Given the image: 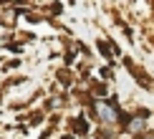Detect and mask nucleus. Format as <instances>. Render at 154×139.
Returning a JSON list of instances; mask_svg holds the SVG:
<instances>
[{"mask_svg":"<svg viewBox=\"0 0 154 139\" xmlns=\"http://www.w3.org/2000/svg\"><path fill=\"white\" fill-rule=\"evenodd\" d=\"M101 116H104V119H109V122H114V119H116V114L109 109V106H101Z\"/></svg>","mask_w":154,"mask_h":139,"instance_id":"f257e3e1","label":"nucleus"}]
</instances>
